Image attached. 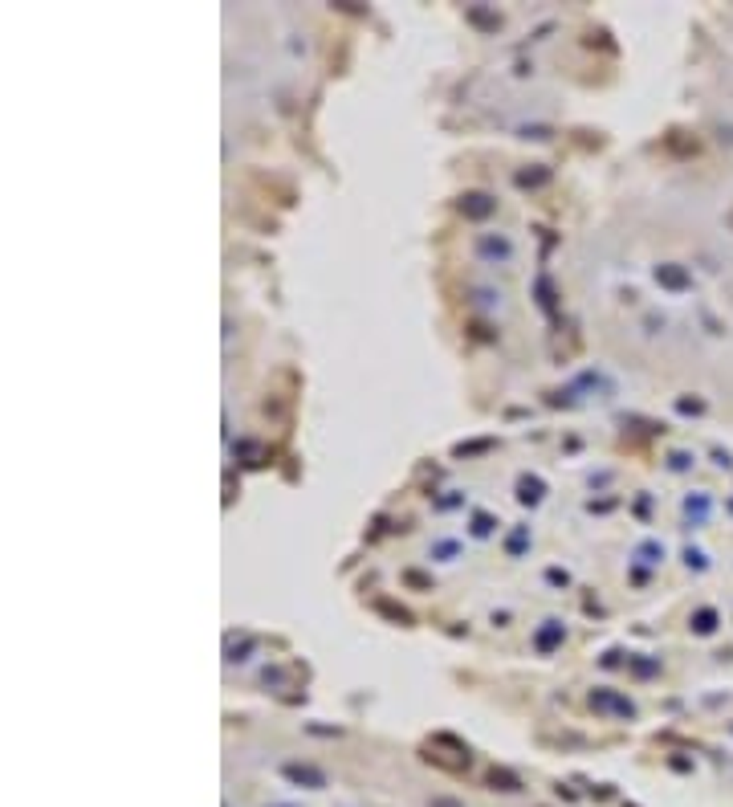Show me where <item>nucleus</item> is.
<instances>
[{"label": "nucleus", "mask_w": 733, "mask_h": 807, "mask_svg": "<svg viewBox=\"0 0 733 807\" xmlns=\"http://www.w3.org/2000/svg\"><path fill=\"white\" fill-rule=\"evenodd\" d=\"M432 807H456V804H448V799H436V804H432Z\"/></svg>", "instance_id": "3"}, {"label": "nucleus", "mask_w": 733, "mask_h": 807, "mask_svg": "<svg viewBox=\"0 0 733 807\" xmlns=\"http://www.w3.org/2000/svg\"><path fill=\"white\" fill-rule=\"evenodd\" d=\"M554 636H559V628H546V632H542V648H550V644H554Z\"/></svg>", "instance_id": "2"}, {"label": "nucleus", "mask_w": 733, "mask_h": 807, "mask_svg": "<svg viewBox=\"0 0 733 807\" xmlns=\"http://www.w3.org/2000/svg\"><path fill=\"white\" fill-rule=\"evenodd\" d=\"M469 217H489L493 212V200L489 196H481V192H473V196H465V204H461Z\"/></svg>", "instance_id": "1"}]
</instances>
